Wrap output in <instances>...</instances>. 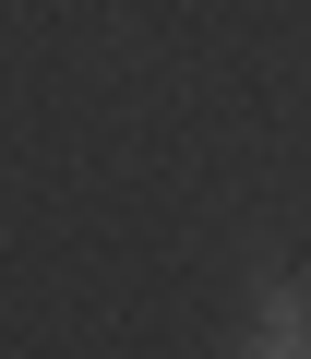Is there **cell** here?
Listing matches in <instances>:
<instances>
[{
  "instance_id": "1",
  "label": "cell",
  "mask_w": 311,
  "mask_h": 359,
  "mask_svg": "<svg viewBox=\"0 0 311 359\" xmlns=\"http://www.w3.org/2000/svg\"><path fill=\"white\" fill-rule=\"evenodd\" d=\"M240 359H311V276H275V287L251 299V335H240Z\"/></svg>"
}]
</instances>
